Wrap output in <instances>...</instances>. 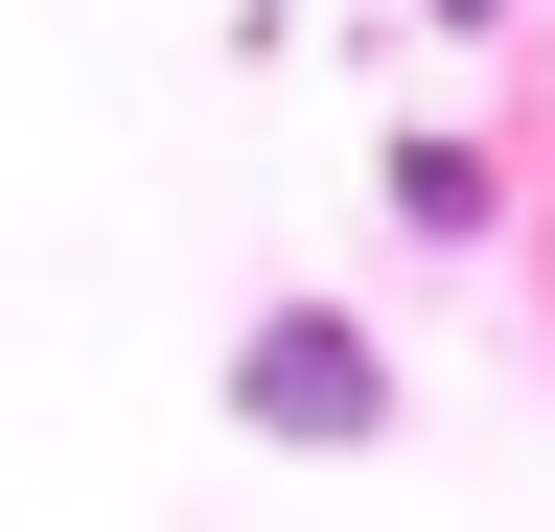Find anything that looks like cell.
<instances>
[{
    "instance_id": "cell-1",
    "label": "cell",
    "mask_w": 555,
    "mask_h": 532,
    "mask_svg": "<svg viewBox=\"0 0 555 532\" xmlns=\"http://www.w3.org/2000/svg\"><path fill=\"white\" fill-rule=\"evenodd\" d=\"M255 417H301V440H347V417H371V371H347L324 324H278V348H255Z\"/></svg>"
}]
</instances>
